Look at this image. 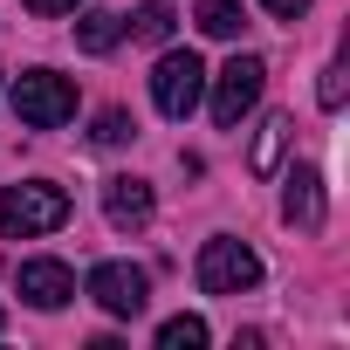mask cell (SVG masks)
Wrapping results in <instances>:
<instances>
[{
    "instance_id": "6da1fadb",
    "label": "cell",
    "mask_w": 350,
    "mask_h": 350,
    "mask_svg": "<svg viewBox=\"0 0 350 350\" xmlns=\"http://www.w3.org/2000/svg\"><path fill=\"white\" fill-rule=\"evenodd\" d=\"M62 220H69V193L49 186V179H28V186H8V193H0V234H8V241L55 234Z\"/></svg>"
},
{
    "instance_id": "7a4b0ae2",
    "label": "cell",
    "mask_w": 350,
    "mask_h": 350,
    "mask_svg": "<svg viewBox=\"0 0 350 350\" xmlns=\"http://www.w3.org/2000/svg\"><path fill=\"white\" fill-rule=\"evenodd\" d=\"M151 103H158L172 124H186V117L206 103V62H200L193 49L158 55V69H151Z\"/></svg>"
},
{
    "instance_id": "3957f363",
    "label": "cell",
    "mask_w": 350,
    "mask_h": 350,
    "mask_svg": "<svg viewBox=\"0 0 350 350\" xmlns=\"http://www.w3.org/2000/svg\"><path fill=\"white\" fill-rule=\"evenodd\" d=\"M254 282H261V254H254L247 241L213 234V241L200 247V288H206V295H247Z\"/></svg>"
},
{
    "instance_id": "277c9868",
    "label": "cell",
    "mask_w": 350,
    "mask_h": 350,
    "mask_svg": "<svg viewBox=\"0 0 350 350\" xmlns=\"http://www.w3.org/2000/svg\"><path fill=\"white\" fill-rule=\"evenodd\" d=\"M14 110H21V124L55 131V124L76 117V83L55 76V69H28V76H14Z\"/></svg>"
},
{
    "instance_id": "5b68a950",
    "label": "cell",
    "mask_w": 350,
    "mask_h": 350,
    "mask_svg": "<svg viewBox=\"0 0 350 350\" xmlns=\"http://www.w3.org/2000/svg\"><path fill=\"white\" fill-rule=\"evenodd\" d=\"M261 83H268V62H261V55H234V62L213 76V124L234 131V124L261 103Z\"/></svg>"
},
{
    "instance_id": "8992f818",
    "label": "cell",
    "mask_w": 350,
    "mask_h": 350,
    "mask_svg": "<svg viewBox=\"0 0 350 350\" xmlns=\"http://www.w3.org/2000/svg\"><path fill=\"white\" fill-rule=\"evenodd\" d=\"M83 295H96V309H110V316H144V302H151V275L131 268V261H96L90 282H83Z\"/></svg>"
},
{
    "instance_id": "52a82bcc",
    "label": "cell",
    "mask_w": 350,
    "mask_h": 350,
    "mask_svg": "<svg viewBox=\"0 0 350 350\" xmlns=\"http://www.w3.org/2000/svg\"><path fill=\"white\" fill-rule=\"evenodd\" d=\"M282 220L302 227V234H323V220H329V193H323V172H316V165H295V172H288Z\"/></svg>"
},
{
    "instance_id": "ba28073f",
    "label": "cell",
    "mask_w": 350,
    "mask_h": 350,
    "mask_svg": "<svg viewBox=\"0 0 350 350\" xmlns=\"http://www.w3.org/2000/svg\"><path fill=\"white\" fill-rule=\"evenodd\" d=\"M21 295H28L35 309H62V302L76 295V275H69L62 261H49V254H42V261H21Z\"/></svg>"
},
{
    "instance_id": "9c48e42d",
    "label": "cell",
    "mask_w": 350,
    "mask_h": 350,
    "mask_svg": "<svg viewBox=\"0 0 350 350\" xmlns=\"http://www.w3.org/2000/svg\"><path fill=\"white\" fill-rule=\"evenodd\" d=\"M103 213H110V227H144L151 220V186L131 179V172L103 179Z\"/></svg>"
},
{
    "instance_id": "30bf717a",
    "label": "cell",
    "mask_w": 350,
    "mask_h": 350,
    "mask_svg": "<svg viewBox=\"0 0 350 350\" xmlns=\"http://www.w3.org/2000/svg\"><path fill=\"white\" fill-rule=\"evenodd\" d=\"M288 144H295V117H288V110L261 117V137H254V151H247V172H254V179H275Z\"/></svg>"
},
{
    "instance_id": "8fae6325",
    "label": "cell",
    "mask_w": 350,
    "mask_h": 350,
    "mask_svg": "<svg viewBox=\"0 0 350 350\" xmlns=\"http://www.w3.org/2000/svg\"><path fill=\"white\" fill-rule=\"evenodd\" d=\"M117 35H124V21H117L110 8H90V14L76 21V49H90V55H110Z\"/></svg>"
},
{
    "instance_id": "7c38bea8",
    "label": "cell",
    "mask_w": 350,
    "mask_h": 350,
    "mask_svg": "<svg viewBox=\"0 0 350 350\" xmlns=\"http://www.w3.org/2000/svg\"><path fill=\"white\" fill-rule=\"evenodd\" d=\"M200 35L234 42V35H241V0H200Z\"/></svg>"
},
{
    "instance_id": "4fadbf2b",
    "label": "cell",
    "mask_w": 350,
    "mask_h": 350,
    "mask_svg": "<svg viewBox=\"0 0 350 350\" xmlns=\"http://www.w3.org/2000/svg\"><path fill=\"white\" fill-rule=\"evenodd\" d=\"M172 28H179V14H172L165 0H144V8L131 14V35L137 42H172Z\"/></svg>"
},
{
    "instance_id": "5bb4252c",
    "label": "cell",
    "mask_w": 350,
    "mask_h": 350,
    "mask_svg": "<svg viewBox=\"0 0 350 350\" xmlns=\"http://www.w3.org/2000/svg\"><path fill=\"white\" fill-rule=\"evenodd\" d=\"M206 343V323L200 316H172V323H158V350H200Z\"/></svg>"
},
{
    "instance_id": "9a60e30c",
    "label": "cell",
    "mask_w": 350,
    "mask_h": 350,
    "mask_svg": "<svg viewBox=\"0 0 350 350\" xmlns=\"http://www.w3.org/2000/svg\"><path fill=\"white\" fill-rule=\"evenodd\" d=\"M343 90H350V83H343V62H329L323 83H316V103H323V110H343Z\"/></svg>"
},
{
    "instance_id": "2e32d148",
    "label": "cell",
    "mask_w": 350,
    "mask_h": 350,
    "mask_svg": "<svg viewBox=\"0 0 350 350\" xmlns=\"http://www.w3.org/2000/svg\"><path fill=\"white\" fill-rule=\"evenodd\" d=\"M131 131H137V124H131L124 110H103V117H96V144H124Z\"/></svg>"
},
{
    "instance_id": "e0dca14e",
    "label": "cell",
    "mask_w": 350,
    "mask_h": 350,
    "mask_svg": "<svg viewBox=\"0 0 350 350\" xmlns=\"http://www.w3.org/2000/svg\"><path fill=\"white\" fill-rule=\"evenodd\" d=\"M261 8H268L275 21H302V14H309V0H261Z\"/></svg>"
},
{
    "instance_id": "ac0fdd59",
    "label": "cell",
    "mask_w": 350,
    "mask_h": 350,
    "mask_svg": "<svg viewBox=\"0 0 350 350\" xmlns=\"http://www.w3.org/2000/svg\"><path fill=\"white\" fill-rule=\"evenodd\" d=\"M28 14H76V0H21Z\"/></svg>"
}]
</instances>
